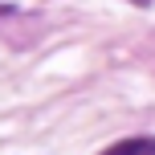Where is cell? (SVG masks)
Wrapping results in <instances>:
<instances>
[{
	"instance_id": "2",
	"label": "cell",
	"mask_w": 155,
	"mask_h": 155,
	"mask_svg": "<svg viewBox=\"0 0 155 155\" xmlns=\"http://www.w3.org/2000/svg\"><path fill=\"white\" fill-rule=\"evenodd\" d=\"M131 4H139V8H147V4H155V0H131Z\"/></svg>"
},
{
	"instance_id": "1",
	"label": "cell",
	"mask_w": 155,
	"mask_h": 155,
	"mask_svg": "<svg viewBox=\"0 0 155 155\" xmlns=\"http://www.w3.org/2000/svg\"><path fill=\"white\" fill-rule=\"evenodd\" d=\"M110 151H114V155H123V151H155V139H123V143H114Z\"/></svg>"
}]
</instances>
